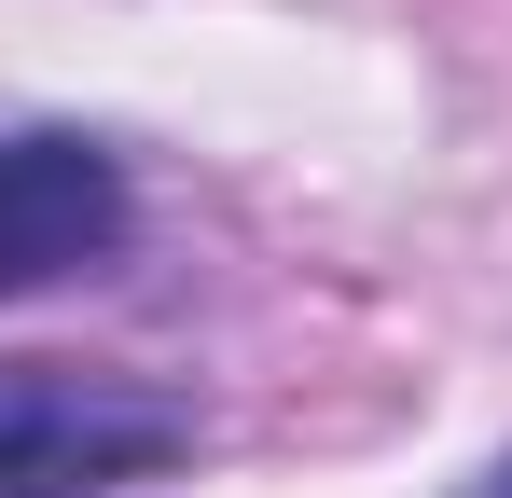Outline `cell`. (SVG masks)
Here are the masks:
<instances>
[{"mask_svg":"<svg viewBox=\"0 0 512 498\" xmlns=\"http://www.w3.org/2000/svg\"><path fill=\"white\" fill-rule=\"evenodd\" d=\"M194 457V402L139 388V374H56L14 360L0 374V498H111Z\"/></svg>","mask_w":512,"mask_h":498,"instance_id":"cell-1","label":"cell"},{"mask_svg":"<svg viewBox=\"0 0 512 498\" xmlns=\"http://www.w3.org/2000/svg\"><path fill=\"white\" fill-rule=\"evenodd\" d=\"M111 236H125L111 153H84V139H0V291L70 277V263H97Z\"/></svg>","mask_w":512,"mask_h":498,"instance_id":"cell-2","label":"cell"},{"mask_svg":"<svg viewBox=\"0 0 512 498\" xmlns=\"http://www.w3.org/2000/svg\"><path fill=\"white\" fill-rule=\"evenodd\" d=\"M471 498H512V457H499V471H485V485H471Z\"/></svg>","mask_w":512,"mask_h":498,"instance_id":"cell-3","label":"cell"}]
</instances>
